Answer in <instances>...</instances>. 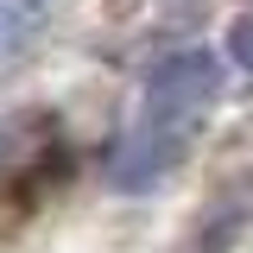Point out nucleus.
<instances>
[{
	"label": "nucleus",
	"instance_id": "4",
	"mask_svg": "<svg viewBox=\"0 0 253 253\" xmlns=\"http://www.w3.org/2000/svg\"><path fill=\"white\" fill-rule=\"evenodd\" d=\"M228 57L241 63V76L253 83V13H247V19H234V32H228Z\"/></svg>",
	"mask_w": 253,
	"mask_h": 253
},
{
	"label": "nucleus",
	"instance_id": "2",
	"mask_svg": "<svg viewBox=\"0 0 253 253\" xmlns=\"http://www.w3.org/2000/svg\"><path fill=\"white\" fill-rule=\"evenodd\" d=\"M184 146H190V133L158 126V121H139V133H126L121 146L108 152V190H121V196L158 190L177 165H184Z\"/></svg>",
	"mask_w": 253,
	"mask_h": 253
},
{
	"label": "nucleus",
	"instance_id": "1",
	"mask_svg": "<svg viewBox=\"0 0 253 253\" xmlns=\"http://www.w3.org/2000/svg\"><path fill=\"white\" fill-rule=\"evenodd\" d=\"M221 83H228V76H221V57L209 44H190V51L158 57L152 76H146V121L190 133V126L221 101Z\"/></svg>",
	"mask_w": 253,
	"mask_h": 253
},
{
	"label": "nucleus",
	"instance_id": "3",
	"mask_svg": "<svg viewBox=\"0 0 253 253\" xmlns=\"http://www.w3.org/2000/svg\"><path fill=\"white\" fill-rule=\"evenodd\" d=\"M44 19V0H0V63L13 51H26V38Z\"/></svg>",
	"mask_w": 253,
	"mask_h": 253
}]
</instances>
